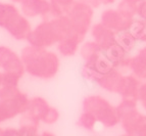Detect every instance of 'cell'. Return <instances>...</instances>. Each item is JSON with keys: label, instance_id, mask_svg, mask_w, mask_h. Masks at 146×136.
<instances>
[{"label": "cell", "instance_id": "obj_1", "mask_svg": "<svg viewBox=\"0 0 146 136\" xmlns=\"http://www.w3.org/2000/svg\"><path fill=\"white\" fill-rule=\"evenodd\" d=\"M26 73L41 80H50L60 68L59 56L54 51L32 45L25 46L21 53Z\"/></svg>", "mask_w": 146, "mask_h": 136}, {"label": "cell", "instance_id": "obj_2", "mask_svg": "<svg viewBox=\"0 0 146 136\" xmlns=\"http://www.w3.org/2000/svg\"><path fill=\"white\" fill-rule=\"evenodd\" d=\"M76 33L71 19L66 15L51 19H43L32 30L27 41L29 45L49 48L68 35Z\"/></svg>", "mask_w": 146, "mask_h": 136}, {"label": "cell", "instance_id": "obj_3", "mask_svg": "<svg viewBox=\"0 0 146 136\" xmlns=\"http://www.w3.org/2000/svg\"><path fill=\"white\" fill-rule=\"evenodd\" d=\"M83 112L92 114L98 123L104 127L110 128L121 123L117 112V107L110 103L101 95H88L83 99Z\"/></svg>", "mask_w": 146, "mask_h": 136}, {"label": "cell", "instance_id": "obj_4", "mask_svg": "<svg viewBox=\"0 0 146 136\" xmlns=\"http://www.w3.org/2000/svg\"><path fill=\"white\" fill-rule=\"evenodd\" d=\"M66 15L71 19L75 32L84 40L93 26L92 21L94 17V9L84 3L76 1L73 6L68 10Z\"/></svg>", "mask_w": 146, "mask_h": 136}, {"label": "cell", "instance_id": "obj_5", "mask_svg": "<svg viewBox=\"0 0 146 136\" xmlns=\"http://www.w3.org/2000/svg\"><path fill=\"white\" fill-rule=\"evenodd\" d=\"M30 99L26 93L19 90L15 94L0 99V123H4L27 112Z\"/></svg>", "mask_w": 146, "mask_h": 136}, {"label": "cell", "instance_id": "obj_6", "mask_svg": "<svg viewBox=\"0 0 146 136\" xmlns=\"http://www.w3.org/2000/svg\"><path fill=\"white\" fill-rule=\"evenodd\" d=\"M113 70H117L113 63L105 56L102 51V53H100L99 55L84 63L81 74L85 80L97 83V81L102 76L110 73Z\"/></svg>", "mask_w": 146, "mask_h": 136}, {"label": "cell", "instance_id": "obj_7", "mask_svg": "<svg viewBox=\"0 0 146 136\" xmlns=\"http://www.w3.org/2000/svg\"><path fill=\"white\" fill-rule=\"evenodd\" d=\"M135 19L124 15L117 8L111 7L105 8L100 15V23L115 33L130 30Z\"/></svg>", "mask_w": 146, "mask_h": 136}, {"label": "cell", "instance_id": "obj_8", "mask_svg": "<svg viewBox=\"0 0 146 136\" xmlns=\"http://www.w3.org/2000/svg\"><path fill=\"white\" fill-rule=\"evenodd\" d=\"M3 29L6 30L13 39L22 41V40H27L33 28L28 17L19 11L8 19Z\"/></svg>", "mask_w": 146, "mask_h": 136}, {"label": "cell", "instance_id": "obj_9", "mask_svg": "<svg viewBox=\"0 0 146 136\" xmlns=\"http://www.w3.org/2000/svg\"><path fill=\"white\" fill-rule=\"evenodd\" d=\"M0 69L4 73H13L24 76L26 73L21 55L7 46H0Z\"/></svg>", "mask_w": 146, "mask_h": 136}, {"label": "cell", "instance_id": "obj_10", "mask_svg": "<svg viewBox=\"0 0 146 136\" xmlns=\"http://www.w3.org/2000/svg\"><path fill=\"white\" fill-rule=\"evenodd\" d=\"M49 109H50V105L45 98L41 96L32 97L30 99V105L27 112L22 115L21 121L29 122L39 126L40 122H42V119L48 112Z\"/></svg>", "mask_w": 146, "mask_h": 136}, {"label": "cell", "instance_id": "obj_11", "mask_svg": "<svg viewBox=\"0 0 146 136\" xmlns=\"http://www.w3.org/2000/svg\"><path fill=\"white\" fill-rule=\"evenodd\" d=\"M22 13L29 17H40L43 19H47L50 11V0H25L21 3Z\"/></svg>", "mask_w": 146, "mask_h": 136}, {"label": "cell", "instance_id": "obj_12", "mask_svg": "<svg viewBox=\"0 0 146 136\" xmlns=\"http://www.w3.org/2000/svg\"><path fill=\"white\" fill-rule=\"evenodd\" d=\"M90 34L92 40L99 45L102 51L106 50L108 47L117 42V33L105 27L100 22L93 25L90 30Z\"/></svg>", "mask_w": 146, "mask_h": 136}, {"label": "cell", "instance_id": "obj_13", "mask_svg": "<svg viewBox=\"0 0 146 136\" xmlns=\"http://www.w3.org/2000/svg\"><path fill=\"white\" fill-rule=\"evenodd\" d=\"M141 83V80L135 77L133 74H124L119 82L117 94L122 97V99L138 100L139 88Z\"/></svg>", "mask_w": 146, "mask_h": 136}, {"label": "cell", "instance_id": "obj_14", "mask_svg": "<svg viewBox=\"0 0 146 136\" xmlns=\"http://www.w3.org/2000/svg\"><path fill=\"white\" fill-rule=\"evenodd\" d=\"M82 42L83 39L77 33H73L57 43V50L63 57H71L78 52Z\"/></svg>", "mask_w": 146, "mask_h": 136}, {"label": "cell", "instance_id": "obj_15", "mask_svg": "<svg viewBox=\"0 0 146 136\" xmlns=\"http://www.w3.org/2000/svg\"><path fill=\"white\" fill-rule=\"evenodd\" d=\"M130 72L140 80H146V46L138 50L130 61Z\"/></svg>", "mask_w": 146, "mask_h": 136}, {"label": "cell", "instance_id": "obj_16", "mask_svg": "<svg viewBox=\"0 0 146 136\" xmlns=\"http://www.w3.org/2000/svg\"><path fill=\"white\" fill-rule=\"evenodd\" d=\"M124 74L122 72H119V70H113L110 73L106 74V75L102 76L99 80L97 81V84L101 89L105 90L107 92L110 93H115L117 92V88H119V82L122 79Z\"/></svg>", "mask_w": 146, "mask_h": 136}, {"label": "cell", "instance_id": "obj_17", "mask_svg": "<svg viewBox=\"0 0 146 136\" xmlns=\"http://www.w3.org/2000/svg\"><path fill=\"white\" fill-rule=\"evenodd\" d=\"M79 52H80L81 57L84 59V63H86L94 58L95 56L99 55L100 53H102V49L100 48L96 42L90 40V41H86L81 44Z\"/></svg>", "mask_w": 146, "mask_h": 136}, {"label": "cell", "instance_id": "obj_18", "mask_svg": "<svg viewBox=\"0 0 146 136\" xmlns=\"http://www.w3.org/2000/svg\"><path fill=\"white\" fill-rule=\"evenodd\" d=\"M117 42L128 53L134 50L137 43H138V41L136 40V38L134 37V35L132 34L130 30L117 33Z\"/></svg>", "mask_w": 146, "mask_h": 136}, {"label": "cell", "instance_id": "obj_19", "mask_svg": "<svg viewBox=\"0 0 146 136\" xmlns=\"http://www.w3.org/2000/svg\"><path fill=\"white\" fill-rule=\"evenodd\" d=\"M130 31L134 35L137 41L146 43V19H139V17L135 19Z\"/></svg>", "mask_w": 146, "mask_h": 136}, {"label": "cell", "instance_id": "obj_20", "mask_svg": "<svg viewBox=\"0 0 146 136\" xmlns=\"http://www.w3.org/2000/svg\"><path fill=\"white\" fill-rule=\"evenodd\" d=\"M20 10L12 3H6L0 1V27L4 28L5 24L8 22V19L15 15Z\"/></svg>", "mask_w": 146, "mask_h": 136}, {"label": "cell", "instance_id": "obj_21", "mask_svg": "<svg viewBox=\"0 0 146 136\" xmlns=\"http://www.w3.org/2000/svg\"><path fill=\"white\" fill-rule=\"evenodd\" d=\"M98 122L96 120L94 116L90 113L87 112H83L82 114L80 115L78 119V122L77 124L80 128H83L85 130H88V131H92L94 130V128L96 127V124Z\"/></svg>", "mask_w": 146, "mask_h": 136}, {"label": "cell", "instance_id": "obj_22", "mask_svg": "<svg viewBox=\"0 0 146 136\" xmlns=\"http://www.w3.org/2000/svg\"><path fill=\"white\" fill-rule=\"evenodd\" d=\"M20 136H40L39 126L29 122L20 121V128L17 129Z\"/></svg>", "mask_w": 146, "mask_h": 136}, {"label": "cell", "instance_id": "obj_23", "mask_svg": "<svg viewBox=\"0 0 146 136\" xmlns=\"http://www.w3.org/2000/svg\"><path fill=\"white\" fill-rule=\"evenodd\" d=\"M138 5L135 3L128 1V0H121L117 3V9L121 12H123L124 15H128L131 17H137V10H138Z\"/></svg>", "mask_w": 146, "mask_h": 136}, {"label": "cell", "instance_id": "obj_24", "mask_svg": "<svg viewBox=\"0 0 146 136\" xmlns=\"http://www.w3.org/2000/svg\"><path fill=\"white\" fill-rule=\"evenodd\" d=\"M22 76L13 73H4L3 72V85L8 87H19Z\"/></svg>", "mask_w": 146, "mask_h": 136}, {"label": "cell", "instance_id": "obj_25", "mask_svg": "<svg viewBox=\"0 0 146 136\" xmlns=\"http://www.w3.org/2000/svg\"><path fill=\"white\" fill-rule=\"evenodd\" d=\"M59 117H60V115H59L58 109L53 107H50V109H48V112L45 114L44 118L42 119V122H43L44 124H47V125L55 124L56 122L59 120Z\"/></svg>", "mask_w": 146, "mask_h": 136}, {"label": "cell", "instance_id": "obj_26", "mask_svg": "<svg viewBox=\"0 0 146 136\" xmlns=\"http://www.w3.org/2000/svg\"><path fill=\"white\" fill-rule=\"evenodd\" d=\"M138 101L141 103L142 109L146 112V82H142L138 93Z\"/></svg>", "mask_w": 146, "mask_h": 136}, {"label": "cell", "instance_id": "obj_27", "mask_svg": "<svg viewBox=\"0 0 146 136\" xmlns=\"http://www.w3.org/2000/svg\"><path fill=\"white\" fill-rule=\"evenodd\" d=\"M53 1L57 3V4L64 10V12H66V15L68 10L73 6V4L77 1V0H53Z\"/></svg>", "mask_w": 146, "mask_h": 136}, {"label": "cell", "instance_id": "obj_28", "mask_svg": "<svg viewBox=\"0 0 146 136\" xmlns=\"http://www.w3.org/2000/svg\"><path fill=\"white\" fill-rule=\"evenodd\" d=\"M77 1L81 3H84V4L88 5V6H90L93 9H96V8L100 7V6L102 5L101 0H77Z\"/></svg>", "mask_w": 146, "mask_h": 136}, {"label": "cell", "instance_id": "obj_29", "mask_svg": "<svg viewBox=\"0 0 146 136\" xmlns=\"http://www.w3.org/2000/svg\"><path fill=\"white\" fill-rule=\"evenodd\" d=\"M137 17L142 19H146V0L141 2L138 5V10H137Z\"/></svg>", "mask_w": 146, "mask_h": 136}, {"label": "cell", "instance_id": "obj_30", "mask_svg": "<svg viewBox=\"0 0 146 136\" xmlns=\"http://www.w3.org/2000/svg\"><path fill=\"white\" fill-rule=\"evenodd\" d=\"M130 136H146V120Z\"/></svg>", "mask_w": 146, "mask_h": 136}, {"label": "cell", "instance_id": "obj_31", "mask_svg": "<svg viewBox=\"0 0 146 136\" xmlns=\"http://www.w3.org/2000/svg\"><path fill=\"white\" fill-rule=\"evenodd\" d=\"M3 136H20L17 129L15 128H6L3 130Z\"/></svg>", "mask_w": 146, "mask_h": 136}, {"label": "cell", "instance_id": "obj_32", "mask_svg": "<svg viewBox=\"0 0 146 136\" xmlns=\"http://www.w3.org/2000/svg\"><path fill=\"white\" fill-rule=\"evenodd\" d=\"M117 0H101V3L102 5H105V6H110V5H112L113 3H115Z\"/></svg>", "mask_w": 146, "mask_h": 136}, {"label": "cell", "instance_id": "obj_33", "mask_svg": "<svg viewBox=\"0 0 146 136\" xmlns=\"http://www.w3.org/2000/svg\"><path fill=\"white\" fill-rule=\"evenodd\" d=\"M40 136H56L55 134H53L52 132H49V131H44L40 134Z\"/></svg>", "mask_w": 146, "mask_h": 136}, {"label": "cell", "instance_id": "obj_34", "mask_svg": "<svg viewBox=\"0 0 146 136\" xmlns=\"http://www.w3.org/2000/svg\"><path fill=\"white\" fill-rule=\"evenodd\" d=\"M2 85H3V72L0 71V89H1Z\"/></svg>", "mask_w": 146, "mask_h": 136}, {"label": "cell", "instance_id": "obj_35", "mask_svg": "<svg viewBox=\"0 0 146 136\" xmlns=\"http://www.w3.org/2000/svg\"><path fill=\"white\" fill-rule=\"evenodd\" d=\"M128 1H131V2L135 3V4H140V3L145 1V0H128Z\"/></svg>", "mask_w": 146, "mask_h": 136}, {"label": "cell", "instance_id": "obj_36", "mask_svg": "<svg viewBox=\"0 0 146 136\" xmlns=\"http://www.w3.org/2000/svg\"><path fill=\"white\" fill-rule=\"evenodd\" d=\"M12 3H23L25 0H10Z\"/></svg>", "mask_w": 146, "mask_h": 136}, {"label": "cell", "instance_id": "obj_37", "mask_svg": "<svg viewBox=\"0 0 146 136\" xmlns=\"http://www.w3.org/2000/svg\"><path fill=\"white\" fill-rule=\"evenodd\" d=\"M0 136H3V129L0 128Z\"/></svg>", "mask_w": 146, "mask_h": 136}, {"label": "cell", "instance_id": "obj_38", "mask_svg": "<svg viewBox=\"0 0 146 136\" xmlns=\"http://www.w3.org/2000/svg\"><path fill=\"white\" fill-rule=\"evenodd\" d=\"M121 136H130V135H129V134L126 133V134H123V135H121Z\"/></svg>", "mask_w": 146, "mask_h": 136}]
</instances>
